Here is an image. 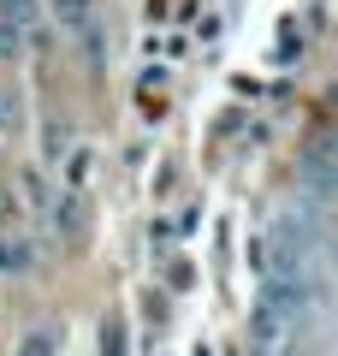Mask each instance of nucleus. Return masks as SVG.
Segmentation results:
<instances>
[{
  "label": "nucleus",
  "instance_id": "2",
  "mask_svg": "<svg viewBox=\"0 0 338 356\" xmlns=\"http://www.w3.org/2000/svg\"><path fill=\"white\" fill-rule=\"evenodd\" d=\"M297 332H291V303L267 291L255 303V321H250V356H297Z\"/></svg>",
  "mask_w": 338,
  "mask_h": 356
},
{
  "label": "nucleus",
  "instance_id": "4",
  "mask_svg": "<svg viewBox=\"0 0 338 356\" xmlns=\"http://www.w3.org/2000/svg\"><path fill=\"white\" fill-rule=\"evenodd\" d=\"M0 24L36 30V24H42V0H0Z\"/></svg>",
  "mask_w": 338,
  "mask_h": 356
},
{
  "label": "nucleus",
  "instance_id": "1",
  "mask_svg": "<svg viewBox=\"0 0 338 356\" xmlns=\"http://www.w3.org/2000/svg\"><path fill=\"white\" fill-rule=\"evenodd\" d=\"M54 6V24L65 30V42L77 48V60L89 72L107 65V13H101V0H48Z\"/></svg>",
  "mask_w": 338,
  "mask_h": 356
},
{
  "label": "nucleus",
  "instance_id": "3",
  "mask_svg": "<svg viewBox=\"0 0 338 356\" xmlns=\"http://www.w3.org/2000/svg\"><path fill=\"white\" fill-rule=\"evenodd\" d=\"M303 166H309L314 184L338 191V125H321V131L309 137V154H303Z\"/></svg>",
  "mask_w": 338,
  "mask_h": 356
}]
</instances>
